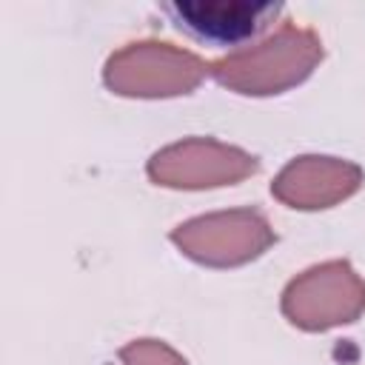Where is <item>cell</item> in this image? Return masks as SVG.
Returning <instances> with one entry per match:
<instances>
[{
  "instance_id": "1",
  "label": "cell",
  "mask_w": 365,
  "mask_h": 365,
  "mask_svg": "<svg viewBox=\"0 0 365 365\" xmlns=\"http://www.w3.org/2000/svg\"><path fill=\"white\" fill-rule=\"evenodd\" d=\"M319 57L322 43L311 31L282 26L259 46L217 60L211 71L222 86L237 88L240 94H277L294 83H302Z\"/></svg>"
},
{
  "instance_id": "2",
  "label": "cell",
  "mask_w": 365,
  "mask_h": 365,
  "mask_svg": "<svg viewBox=\"0 0 365 365\" xmlns=\"http://www.w3.org/2000/svg\"><path fill=\"white\" fill-rule=\"evenodd\" d=\"M205 74V66L168 43H131L106 63V86L128 97L185 94Z\"/></svg>"
},
{
  "instance_id": "3",
  "label": "cell",
  "mask_w": 365,
  "mask_h": 365,
  "mask_svg": "<svg viewBox=\"0 0 365 365\" xmlns=\"http://www.w3.org/2000/svg\"><path fill=\"white\" fill-rule=\"evenodd\" d=\"M171 240L197 262L237 265L262 254L274 234L257 211H231L177 225V231H171Z\"/></svg>"
},
{
  "instance_id": "4",
  "label": "cell",
  "mask_w": 365,
  "mask_h": 365,
  "mask_svg": "<svg viewBox=\"0 0 365 365\" xmlns=\"http://www.w3.org/2000/svg\"><path fill=\"white\" fill-rule=\"evenodd\" d=\"M257 171V160L240 148H225L211 140H188L171 145L151 157L148 174L157 185L174 188H202V185H222L225 180H240Z\"/></svg>"
},
{
  "instance_id": "5",
  "label": "cell",
  "mask_w": 365,
  "mask_h": 365,
  "mask_svg": "<svg viewBox=\"0 0 365 365\" xmlns=\"http://www.w3.org/2000/svg\"><path fill=\"white\" fill-rule=\"evenodd\" d=\"M171 23L211 46H240L282 11L279 3H165Z\"/></svg>"
},
{
  "instance_id": "6",
  "label": "cell",
  "mask_w": 365,
  "mask_h": 365,
  "mask_svg": "<svg viewBox=\"0 0 365 365\" xmlns=\"http://www.w3.org/2000/svg\"><path fill=\"white\" fill-rule=\"evenodd\" d=\"M362 180V171L334 157H299L271 185V194L294 208H325L339 197H348Z\"/></svg>"
}]
</instances>
